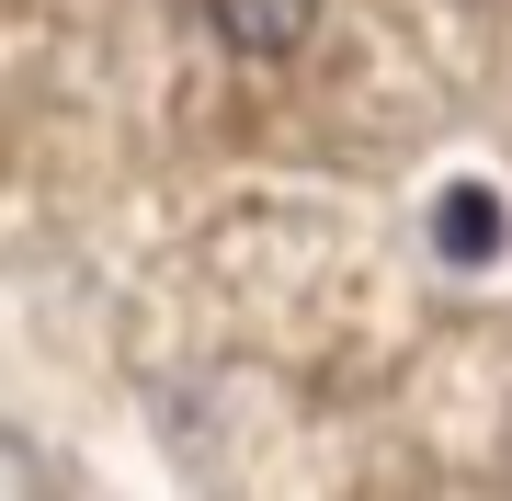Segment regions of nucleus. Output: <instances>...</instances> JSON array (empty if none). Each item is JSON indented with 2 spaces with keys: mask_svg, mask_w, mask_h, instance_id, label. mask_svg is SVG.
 Listing matches in <instances>:
<instances>
[{
  "mask_svg": "<svg viewBox=\"0 0 512 501\" xmlns=\"http://www.w3.org/2000/svg\"><path fill=\"white\" fill-rule=\"evenodd\" d=\"M501 240H512V205H501L490 183H444V194H433V251H444V262L478 274V262H501Z\"/></svg>",
  "mask_w": 512,
  "mask_h": 501,
  "instance_id": "1",
  "label": "nucleus"
},
{
  "mask_svg": "<svg viewBox=\"0 0 512 501\" xmlns=\"http://www.w3.org/2000/svg\"><path fill=\"white\" fill-rule=\"evenodd\" d=\"M205 23L239 46V57H296L319 23V0H205Z\"/></svg>",
  "mask_w": 512,
  "mask_h": 501,
  "instance_id": "2",
  "label": "nucleus"
}]
</instances>
